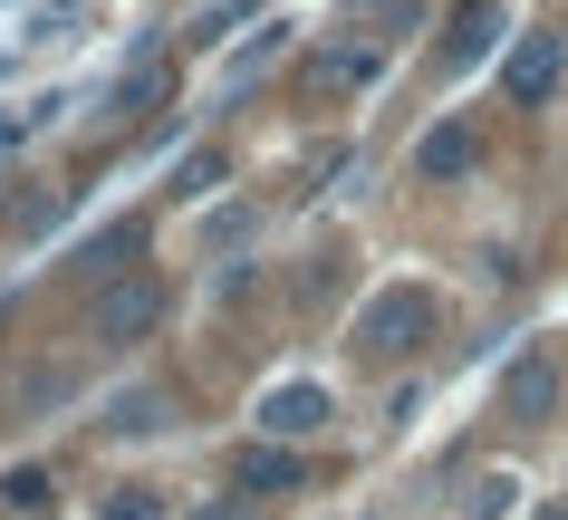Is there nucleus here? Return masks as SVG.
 Returning a JSON list of instances; mask_svg holds the SVG:
<instances>
[{"mask_svg": "<svg viewBox=\"0 0 568 520\" xmlns=\"http://www.w3.org/2000/svg\"><path fill=\"white\" fill-rule=\"evenodd\" d=\"M424 337H434V299H424V289H376V299L357 308V347H376V357L424 347Z\"/></svg>", "mask_w": 568, "mask_h": 520, "instance_id": "obj_1", "label": "nucleus"}, {"mask_svg": "<svg viewBox=\"0 0 568 520\" xmlns=\"http://www.w3.org/2000/svg\"><path fill=\"white\" fill-rule=\"evenodd\" d=\"M328 415H337V396H328V386H308V376H290V386H270V396H261V434H270V443H308V434H328Z\"/></svg>", "mask_w": 568, "mask_h": 520, "instance_id": "obj_2", "label": "nucleus"}, {"mask_svg": "<svg viewBox=\"0 0 568 520\" xmlns=\"http://www.w3.org/2000/svg\"><path fill=\"white\" fill-rule=\"evenodd\" d=\"M154 318H164V289H154V279H106V289H97V337H106V347L154 337Z\"/></svg>", "mask_w": 568, "mask_h": 520, "instance_id": "obj_3", "label": "nucleus"}, {"mask_svg": "<svg viewBox=\"0 0 568 520\" xmlns=\"http://www.w3.org/2000/svg\"><path fill=\"white\" fill-rule=\"evenodd\" d=\"M491 39H501V10H491V0H453V20H444V68H473Z\"/></svg>", "mask_w": 568, "mask_h": 520, "instance_id": "obj_4", "label": "nucleus"}, {"mask_svg": "<svg viewBox=\"0 0 568 520\" xmlns=\"http://www.w3.org/2000/svg\"><path fill=\"white\" fill-rule=\"evenodd\" d=\"M501 78H510V96H520V106H539V96L559 88V39H549V30H539V39H520Z\"/></svg>", "mask_w": 568, "mask_h": 520, "instance_id": "obj_5", "label": "nucleus"}, {"mask_svg": "<svg viewBox=\"0 0 568 520\" xmlns=\"http://www.w3.org/2000/svg\"><path fill=\"white\" fill-rule=\"evenodd\" d=\"M473 125H434V135H424V145H415V174H424V184H453V174H473Z\"/></svg>", "mask_w": 568, "mask_h": 520, "instance_id": "obj_6", "label": "nucleus"}, {"mask_svg": "<svg viewBox=\"0 0 568 520\" xmlns=\"http://www.w3.org/2000/svg\"><path fill=\"white\" fill-rule=\"evenodd\" d=\"M241 491H300V453H290V443H251V453H241Z\"/></svg>", "mask_w": 568, "mask_h": 520, "instance_id": "obj_7", "label": "nucleus"}, {"mask_svg": "<svg viewBox=\"0 0 568 520\" xmlns=\"http://www.w3.org/2000/svg\"><path fill=\"white\" fill-rule=\"evenodd\" d=\"M106 434H125V443H135V434H164V396H154V386H125V396L106 405Z\"/></svg>", "mask_w": 568, "mask_h": 520, "instance_id": "obj_8", "label": "nucleus"}, {"mask_svg": "<svg viewBox=\"0 0 568 520\" xmlns=\"http://www.w3.org/2000/svg\"><path fill=\"white\" fill-rule=\"evenodd\" d=\"M280 49H290V20H270V30L251 39V49H232V59H222V88H241V78H261V68L280 59Z\"/></svg>", "mask_w": 568, "mask_h": 520, "instance_id": "obj_9", "label": "nucleus"}, {"mask_svg": "<svg viewBox=\"0 0 568 520\" xmlns=\"http://www.w3.org/2000/svg\"><path fill=\"white\" fill-rule=\"evenodd\" d=\"M501 405H510V415H539V405H549V367H539V357H530V367H510Z\"/></svg>", "mask_w": 568, "mask_h": 520, "instance_id": "obj_10", "label": "nucleus"}, {"mask_svg": "<svg viewBox=\"0 0 568 520\" xmlns=\"http://www.w3.org/2000/svg\"><path fill=\"white\" fill-rule=\"evenodd\" d=\"M212 184H222V154H212V145H193V154L174 164V193L193 203V193H212Z\"/></svg>", "mask_w": 568, "mask_h": 520, "instance_id": "obj_11", "label": "nucleus"}, {"mask_svg": "<svg viewBox=\"0 0 568 520\" xmlns=\"http://www.w3.org/2000/svg\"><path fill=\"white\" fill-rule=\"evenodd\" d=\"M154 88H164V78H154V68H135V78L116 88V106H106V125H135V116L154 106Z\"/></svg>", "mask_w": 568, "mask_h": 520, "instance_id": "obj_12", "label": "nucleus"}, {"mask_svg": "<svg viewBox=\"0 0 568 520\" xmlns=\"http://www.w3.org/2000/svg\"><path fill=\"white\" fill-rule=\"evenodd\" d=\"M97 520H164V501H154V491H106Z\"/></svg>", "mask_w": 568, "mask_h": 520, "instance_id": "obj_13", "label": "nucleus"}, {"mask_svg": "<svg viewBox=\"0 0 568 520\" xmlns=\"http://www.w3.org/2000/svg\"><path fill=\"white\" fill-rule=\"evenodd\" d=\"M0 501H10V511H39V501H49V472H10V482H0Z\"/></svg>", "mask_w": 568, "mask_h": 520, "instance_id": "obj_14", "label": "nucleus"}, {"mask_svg": "<svg viewBox=\"0 0 568 520\" xmlns=\"http://www.w3.org/2000/svg\"><path fill=\"white\" fill-rule=\"evenodd\" d=\"M357 78H376V49H337V59H328V88H357Z\"/></svg>", "mask_w": 568, "mask_h": 520, "instance_id": "obj_15", "label": "nucleus"}, {"mask_svg": "<svg viewBox=\"0 0 568 520\" xmlns=\"http://www.w3.org/2000/svg\"><path fill=\"white\" fill-rule=\"evenodd\" d=\"M510 491H520V482H510V472H491V482L473 491V520H501V511H510Z\"/></svg>", "mask_w": 568, "mask_h": 520, "instance_id": "obj_16", "label": "nucleus"}, {"mask_svg": "<svg viewBox=\"0 0 568 520\" xmlns=\"http://www.w3.org/2000/svg\"><path fill=\"white\" fill-rule=\"evenodd\" d=\"M39 125V106H0V145H10V135H30Z\"/></svg>", "mask_w": 568, "mask_h": 520, "instance_id": "obj_17", "label": "nucleus"}]
</instances>
